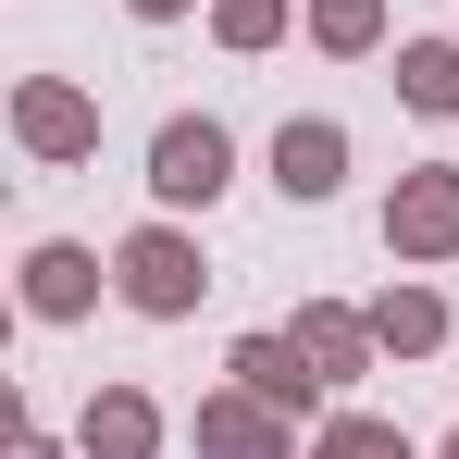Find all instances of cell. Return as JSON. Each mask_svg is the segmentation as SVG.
Instances as JSON below:
<instances>
[{
  "label": "cell",
  "instance_id": "cell-2",
  "mask_svg": "<svg viewBox=\"0 0 459 459\" xmlns=\"http://www.w3.org/2000/svg\"><path fill=\"white\" fill-rule=\"evenodd\" d=\"M236 186V137L212 125V112H161V137H150V199L161 212H212Z\"/></svg>",
  "mask_w": 459,
  "mask_h": 459
},
{
  "label": "cell",
  "instance_id": "cell-16",
  "mask_svg": "<svg viewBox=\"0 0 459 459\" xmlns=\"http://www.w3.org/2000/svg\"><path fill=\"white\" fill-rule=\"evenodd\" d=\"M125 13H137V25H174V13H199V0H125Z\"/></svg>",
  "mask_w": 459,
  "mask_h": 459
},
{
  "label": "cell",
  "instance_id": "cell-17",
  "mask_svg": "<svg viewBox=\"0 0 459 459\" xmlns=\"http://www.w3.org/2000/svg\"><path fill=\"white\" fill-rule=\"evenodd\" d=\"M435 459H459V422H447V435H435Z\"/></svg>",
  "mask_w": 459,
  "mask_h": 459
},
{
  "label": "cell",
  "instance_id": "cell-8",
  "mask_svg": "<svg viewBox=\"0 0 459 459\" xmlns=\"http://www.w3.org/2000/svg\"><path fill=\"white\" fill-rule=\"evenodd\" d=\"M75 447L87 459H161V397H150V385H87Z\"/></svg>",
  "mask_w": 459,
  "mask_h": 459
},
{
  "label": "cell",
  "instance_id": "cell-1",
  "mask_svg": "<svg viewBox=\"0 0 459 459\" xmlns=\"http://www.w3.org/2000/svg\"><path fill=\"white\" fill-rule=\"evenodd\" d=\"M112 299L137 310V323H186V310L212 299V261H199L186 212H150V224L112 248Z\"/></svg>",
  "mask_w": 459,
  "mask_h": 459
},
{
  "label": "cell",
  "instance_id": "cell-3",
  "mask_svg": "<svg viewBox=\"0 0 459 459\" xmlns=\"http://www.w3.org/2000/svg\"><path fill=\"white\" fill-rule=\"evenodd\" d=\"M385 261H459V161H410L385 186Z\"/></svg>",
  "mask_w": 459,
  "mask_h": 459
},
{
  "label": "cell",
  "instance_id": "cell-10",
  "mask_svg": "<svg viewBox=\"0 0 459 459\" xmlns=\"http://www.w3.org/2000/svg\"><path fill=\"white\" fill-rule=\"evenodd\" d=\"M373 348L385 360H435V348H447V299H435L422 273H397V286L373 299Z\"/></svg>",
  "mask_w": 459,
  "mask_h": 459
},
{
  "label": "cell",
  "instance_id": "cell-9",
  "mask_svg": "<svg viewBox=\"0 0 459 459\" xmlns=\"http://www.w3.org/2000/svg\"><path fill=\"white\" fill-rule=\"evenodd\" d=\"M286 335L310 348V373H323V385H360V373L385 360V348H373V310H335V299H310Z\"/></svg>",
  "mask_w": 459,
  "mask_h": 459
},
{
  "label": "cell",
  "instance_id": "cell-6",
  "mask_svg": "<svg viewBox=\"0 0 459 459\" xmlns=\"http://www.w3.org/2000/svg\"><path fill=\"white\" fill-rule=\"evenodd\" d=\"M273 186H286L299 212H323V199L348 186V125H335V112H286V125H273Z\"/></svg>",
  "mask_w": 459,
  "mask_h": 459
},
{
  "label": "cell",
  "instance_id": "cell-4",
  "mask_svg": "<svg viewBox=\"0 0 459 459\" xmlns=\"http://www.w3.org/2000/svg\"><path fill=\"white\" fill-rule=\"evenodd\" d=\"M13 150L25 161H87L100 150V100H87L75 75H25L13 87Z\"/></svg>",
  "mask_w": 459,
  "mask_h": 459
},
{
  "label": "cell",
  "instance_id": "cell-11",
  "mask_svg": "<svg viewBox=\"0 0 459 459\" xmlns=\"http://www.w3.org/2000/svg\"><path fill=\"white\" fill-rule=\"evenodd\" d=\"M397 100H410L422 125H459V38H410V50H397Z\"/></svg>",
  "mask_w": 459,
  "mask_h": 459
},
{
  "label": "cell",
  "instance_id": "cell-5",
  "mask_svg": "<svg viewBox=\"0 0 459 459\" xmlns=\"http://www.w3.org/2000/svg\"><path fill=\"white\" fill-rule=\"evenodd\" d=\"M224 373L248 385L261 410H286V422H323V397H335V385L310 373V348H299V335H236V348H224Z\"/></svg>",
  "mask_w": 459,
  "mask_h": 459
},
{
  "label": "cell",
  "instance_id": "cell-7",
  "mask_svg": "<svg viewBox=\"0 0 459 459\" xmlns=\"http://www.w3.org/2000/svg\"><path fill=\"white\" fill-rule=\"evenodd\" d=\"M100 286H112V273H100V248H75V236H38V248H25V310H38V323H87Z\"/></svg>",
  "mask_w": 459,
  "mask_h": 459
},
{
  "label": "cell",
  "instance_id": "cell-15",
  "mask_svg": "<svg viewBox=\"0 0 459 459\" xmlns=\"http://www.w3.org/2000/svg\"><path fill=\"white\" fill-rule=\"evenodd\" d=\"M13 459H87V447H50V435H38V422H25V435H13Z\"/></svg>",
  "mask_w": 459,
  "mask_h": 459
},
{
  "label": "cell",
  "instance_id": "cell-12",
  "mask_svg": "<svg viewBox=\"0 0 459 459\" xmlns=\"http://www.w3.org/2000/svg\"><path fill=\"white\" fill-rule=\"evenodd\" d=\"M310 459H435V447H410L385 410H323V435H310Z\"/></svg>",
  "mask_w": 459,
  "mask_h": 459
},
{
  "label": "cell",
  "instance_id": "cell-13",
  "mask_svg": "<svg viewBox=\"0 0 459 459\" xmlns=\"http://www.w3.org/2000/svg\"><path fill=\"white\" fill-rule=\"evenodd\" d=\"M310 50L373 63V50H385V0H310Z\"/></svg>",
  "mask_w": 459,
  "mask_h": 459
},
{
  "label": "cell",
  "instance_id": "cell-14",
  "mask_svg": "<svg viewBox=\"0 0 459 459\" xmlns=\"http://www.w3.org/2000/svg\"><path fill=\"white\" fill-rule=\"evenodd\" d=\"M286 25H299V0H212V38H224L236 63H248V50H273Z\"/></svg>",
  "mask_w": 459,
  "mask_h": 459
}]
</instances>
